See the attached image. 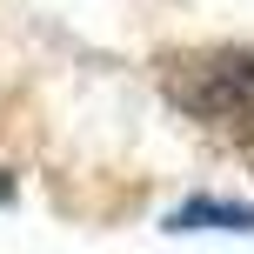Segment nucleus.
<instances>
[{"label": "nucleus", "instance_id": "obj_1", "mask_svg": "<svg viewBox=\"0 0 254 254\" xmlns=\"http://www.w3.org/2000/svg\"><path fill=\"white\" fill-rule=\"evenodd\" d=\"M167 101L181 114L221 127V134L254 140V54H194V61H167L161 74Z\"/></svg>", "mask_w": 254, "mask_h": 254}, {"label": "nucleus", "instance_id": "obj_2", "mask_svg": "<svg viewBox=\"0 0 254 254\" xmlns=\"http://www.w3.org/2000/svg\"><path fill=\"white\" fill-rule=\"evenodd\" d=\"M174 234H194V228H228V234H254V207H234V201H188L167 214Z\"/></svg>", "mask_w": 254, "mask_h": 254}, {"label": "nucleus", "instance_id": "obj_3", "mask_svg": "<svg viewBox=\"0 0 254 254\" xmlns=\"http://www.w3.org/2000/svg\"><path fill=\"white\" fill-rule=\"evenodd\" d=\"M7 201H13V174L0 167V207H7Z\"/></svg>", "mask_w": 254, "mask_h": 254}]
</instances>
